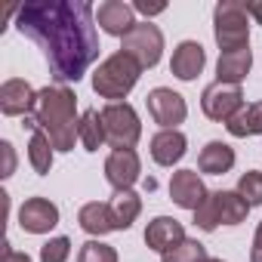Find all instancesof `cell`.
Listing matches in <instances>:
<instances>
[{"label":"cell","mask_w":262,"mask_h":262,"mask_svg":"<svg viewBox=\"0 0 262 262\" xmlns=\"http://www.w3.org/2000/svg\"><path fill=\"white\" fill-rule=\"evenodd\" d=\"M16 28L40 47L50 74L62 86L77 83L102 50L96 10L86 0H31L16 10Z\"/></svg>","instance_id":"cell-1"},{"label":"cell","mask_w":262,"mask_h":262,"mask_svg":"<svg viewBox=\"0 0 262 262\" xmlns=\"http://www.w3.org/2000/svg\"><path fill=\"white\" fill-rule=\"evenodd\" d=\"M28 129H43L56 151H74V142H80V114H77V96L71 86L53 83L37 93V108L31 117H25Z\"/></svg>","instance_id":"cell-2"},{"label":"cell","mask_w":262,"mask_h":262,"mask_svg":"<svg viewBox=\"0 0 262 262\" xmlns=\"http://www.w3.org/2000/svg\"><path fill=\"white\" fill-rule=\"evenodd\" d=\"M142 71L145 68L133 56H126L123 50H117L108 59H102L99 68L93 71V93L99 99H108V102H123L129 93L136 90Z\"/></svg>","instance_id":"cell-3"},{"label":"cell","mask_w":262,"mask_h":262,"mask_svg":"<svg viewBox=\"0 0 262 262\" xmlns=\"http://www.w3.org/2000/svg\"><path fill=\"white\" fill-rule=\"evenodd\" d=\"M213 37L219 53H234L250 47V13L241 0H219L213 10Z\"/></svg>","instance_id":"cell-4"},{"label":"cell","mask_w":262,"mask_h":262,"mask_svg":"<svg viewBox=\"0 0 262 262\" xmlns=\"http://www.w3.org/2000/svg\"><path fill=\"white\" fill-rule=\"evenodd\" d=\"M247 213H250V204L237 191H210V198L194 210V225L210 234L219 225H241Z\"/></svg>","instance_id":"cell-5"},{"label":"cell","mask_w":262,"mask_h":262,"mask_svg":"<svg viewBox=\"0 0 262 262\" xmlns=\"http://www.w3.org/2000/svg\"><path fill=\"white\" fill-rule=\"evenodd\" d=\"M102 123H105V139L111 151L136 148V142L142 139V120L129 102H108L102 108Z\"/></svg>","instance_id":"cell-6"},{"label":"cell","mask_w":262,"mask_h":262,"mask_svg":"<svg viewBox=\"0 0 262 262\" xmlns=\"http://www.w3.org/2000/svg\"><path fill=\"white\" fill-rule=\"evenodd\" d=\"M120 50L133 56L142 68H155L164 56V31L155 22H136V28L120 40Z\"/></svg>","instance_id":"cell-7"},{"label":"cell","mask_w":262,"mask_h":262,"mask_svg":"<svg viewBox=\"0 0 262 262\" xmlns=\"http://www.w3.org/2000/svg\"><path fill=\"white\" fill-rule=\"evenodd\" d=\"M241 108H244V93H241V86H234V83H219V80H213V83L204 86V93H201V111H204V117H210V120H216V123H228Z\"/></svg>","instance_id":"cell-8"},{"label":"cell","mask_w":262,"mask_h":262,"mask_svg":"<svg viewBox=\"0 0 262 262\" xmlns=\"http://www.w3.org/2000/svg\"><path fill=\"white\" fill-rule=\"evenodd\" d=\"M145 105H148L151 120H155L161 129H179V123H185V117H188V102H185V96H179V93L170 90V86H155V90L145 96Z\"/></svg>","instance_id":"cell-9"},{"label":"cell","mask_w":262,"mask_h":262,"mask_svg":"<svg viewBox=\"0 0 262 262\" xmlns=\"http://www.w3.org/2000/svg\"><path fill=\"white\" fill-rule=\"evenodd\" d=\"M142 176V161L136 155V148H123V151H111L105 158V182L114 191H129Z\"/></svg>","instance_id":"cell-10"},{"label":"cell","mask_w":262,"mask_h":262,"mask_svg":"<svg viewBox=\"0 0 262 262\" xmlns=\"http://www.w3.org/2000/svg\"><path fill=\"white\" fill-rule=\"evenodd\" d=\"M59 225V207L50 198H28L19 207V228L25 234H50Z\"/></svg>","instance_id":"cell-11"},{"label":"cell","mask_w":262,"mask_h":262,"mask_svg":"<svg viewBox=\"0 0 262 262\" xmlns=\"http://www.w3.org/2000/svg\"><path fill=\"white\" fill-rule=\"evenodd\" d=\"M37 108V90L22 80V77H10L0 86V111L7 117H31Z\"/></svg>","instance_id":"cell-12"},{"label":"cell","mask_w":262,"mask_h":262,"mask_svg":"<svg viewBox=\"0 0 262 262\" xmlns=\"http://www.w3.org/2000/svg\"><path fill=\"white\" fill-rule=\"evenodd\" d=\"M207 198H210V191H207V185H204V179H201L198 170H176L170 176V201L176 207L194 213Z\"/></svg>","instance_id":"cell-13"},{"label":"cell","mask_w":262,"mask_h":262,"mask_svg":"<svg viewBox=\"0 0 262 262\" xmlns=\"http://www.w3.org/2000/svg\"><path fill=\"white\" fill-rule=\"evenodd\" d=\"M96 25L105 34L123 40L136 28V10H133V4H123V0H105V4L96 7Z\"/></svg>","instance_id":"cell-14"},{"label":"cell","mask_w":262,"mask_h":262,"mask_svg":"<svg viewBox=\"0 0 262 262\" xmlns=\"http://www.w3.org/2000/svg\"><path fill=\"white\" fill-rule=\"evenodd\" d=\"M148 151L158 167H176L188 155V139L182 129H158L148 142Z\"/></svg>","instance_id":"cell-15"},{"label":"cell","mask_w":262,"mask_h":262,"mask_svg":"<svg viewBox=\"0 0 262 262\" xmlns=\"http://www.w3.org/2000/svg\"><path fill=\"white\" fill-rule=\"evenodd\" d=\"M204 65H207V53H204V47H201L198 40H182V43H176V50H173V56H170V74H173V77L191 83V80L204 71Z\"/></svg>","instance_id":"cell-16"},{"label":"cell","mask_w":262,"mask_h":262,"mask_svg":"<svg viewBox=\"0 0 262 262\" xmlns=\"http://www.w3.org/2000/svg\"><path fill=\"white\" fill-rule=\"evenodd\" d=\"M185 241V225L179 222V219H173V216H155L151 222H148V228H145V244H148V250H155V253H167V250H173L176 244H182Z\"/></svg>","instance_id":"cell-17"},{"label":"cell","mask_w":262,"mask_h":262,"mask_svg":"<svg viewBox=\"0 0 262 262\" xmlns=\"http://www.w3.org/2000/svg\"><path fill=\"white\" fill-rule=\"evenodd\" d=\"M234 161H237L234 148H231L228 142H222V139H213V142H207V145L201 148V155H198V170L207 173V176H225V173H231Z\"/></svg>","instance_id":"cell-18"},{"label":"cell","mask_w":262,"mask_h":262,"mask_svg":"<svg viewBox=\"0 0 262 262\" xmlns=\"http://www.w3.org/2000/svg\"><path fill=\"white\" fill-rule=\"evenodd\" d=\"M253 68V50H234V53H219V62H216V80L219 83H234L241 86L247 80Z\"/></svg>","instance_id":"cell-19"},{"label":"cell","mask_w":262,"mask_h":262,"mask_svg":"<svg viewBox=\"0 0 262 262\" xmlns=\"http://www.w3.org/2000/svg\"><path fill=\"white\" fill-rule=\"evenodd\" d=\"M108 207H111V222H114V231H126V228H133V222L139 219V213H142V198H139V191H114L111 194V201H108Z\"/></svg>","instance_id":"cell-20"},{"label":"cell","mask_w":262,"mask_h":262,"mask_svg":"<svg viewBox=\"0 0 262 262\" xmlns=\"http://www.w3.org/2000/svg\"><path fill=\"white\" fill-rule=\"evenodd\" d=\"M77 225L90 234V237H105L114 231V222H111V207L108 201H90L77 210Z\"/></svg>","instance_id":"cell-21"},{"label":"cell","mask_w":262,"mask_h":262,"mask_svg":"<svg viewBox=\"0 0 262 262\" xmlns=\"http://www.w3.org/2000/svg\"><path fill=\"white\" fill-rule=\"evenodd\" d=\"M228 136L234 139H250V136H262V102H253V105H244L228 123Z\"/></svg>","instance_id":"cell-22"},{"label":"cell","mask_w":262,"mask_h":262,"mask_svg":"<svg viewBox=\"0 0 262 262\" xmlns=\"http://www.w3.org/2000/svg\"><path fill=\"white\" fill-rule=\"evenodd\" d=\"M53 161H56V148L50 142V136L43 129H31V139H28V164L37 176H47L53 170Z\"/></svg>","instance_id":"cell-23"},{"label":"cell","mask_w":262,"mask_h":262,"mask_svg":"<svg viewBox=\"0 0 262 262\" xmlns=\"http://www.w3.org/2000/svg\"><path fill=\"white\" fill-rule=\"evenodd\" d=\"M77 136H80L83 151H99L102 145H108V139H105V123H102V111L86 108V111L80 114V129H77Z\"/></svg>","instance_id":"cell-24"},{"label":"cell","mask_w":262,"mask_h":262,"mask_svg":"<svg viewBox=\"0 0 262 262\" xmlns=\"http://www.w3.org/2000/svg\"><path fill=\"white\" fill-rule=\"evenodd\" d=\"M204 259H207V247L191 237H185L182 244H176L173 250H167L161 256V262H204Z\"/></svg>","instance_id":"cell-25"},{"label":"cell","mask_w":262,"mask_h":262,"mask_svg":"<svg viewBox=\"0 0 262 262\" xmlns=\"http://www.w3.org/2000/svg\"><path fill=\"white\" fill-rule=\"evenodd\" d=\"M247 204H250V210L253 207H262V173L259 170H247L241 179H237V188H234Z\"/></svg>","instance_id":"cell-26"},{"label":"cell","mask_w":262,"mask_h":262,"mask_svg":"<svg viewBox=\"0 0 262 262\" xmlns=\"http://www.w3.org/2000/svg\"><path fill=\"white\" fill-rule=\"evenodd\" d=\"M77 262H117V250L111 244H102L99 237H93L80 247Z\"/></svg>","instance_id":"cell-27"},{"label":"cell","mask_w":262,"mask_h":262,"mask_svg":"<svg viewBox=\"0 0 262 262\" xmlns=\"http://www.w3.org/2000/svg\"><path fill=\"white\" fill-rule=\"evenodd\" d=\"M68 256H71V237H65V234L50 237L40 247V262H68Z\"/></svg>","instance_id":"cell-28"},{"label":"cell","mask_w":262,"mask_h":262,"mask_svg":"<svg viewBox=\"0 0 262 262\" xmlns=\"http://www.w3.org/2000/svg\"><path fill=\"white\" fill-rule=\"evenodd\" d=\"M0 151H4V173H0V176L10 179V176H13V170H16V151H13V142H10V139H4V142H0Z\"/></svg>","instance_id":"cell-29"},{"label":"cell","mask_w":262,"mask_h":262,"mask_svg":"<svg viewBox=\"0 0 262 262\" xmlns=\"http://www.w3.org/2000/svg\"><path fill=\"white\" fill-rule=\"evenodd\" d=\"M133 10H136V13H142V16H148V22H151V16L167 13V4H148V0H136Z\"/></svg>","instance_id":"cell-30"},{"label":"cell","mask_w":262,"mask_h":262,"mask_svg":"<svg viewBox=\"0 0 262 262\" xmlns=\"http://www.w3.org/2000/svg\"><path fill=\"white\" fill-rule=\"evenodd\" d=\"M0 262H31V256H28V253L13 250V244H10V241H4V256H0Z\"/></svg>","instance_id":"cell-31"},{"label":"cell","mask_w":262,"mask_h":262,"mask_svg":"<svg viewBox=\"0 0 262 262\" xmlns=\"http://www.w3.org/2000/svg\"><path fill=\"white\" fill-rule=\"evenodd\" d=\"M250 262H262V222L253 231V247H250Z\"/></svg>","instance_id":"cell-32"},{"label":"cell","mask_w":262,"mask_h":262,"mask_svg":"<svg viewBox=\"0 0 262 262\" xmlns=\"http://www.w3.org/2000/svg\"><path fill=\"white\" fill-rule=\"evenodd\" d=\"M247 13H250V19H253L256 25H262V0H250V4H247Z\"/></svg>","instance_id":"cell-33"},{"label":"cell","mask_w":262,"mask_h":262,"mask_svg":"<svg viewBox=\"0 0 262 262\" xmlns=\"http://www.w3.org/2000/svg\"><path fill=\"white\" fill-rule=\"evenodd\" d=\"M204 262H225V259H213V256H207V259H204Z\"/></svg>","instance_id":"cell-34"}]
</instances>
